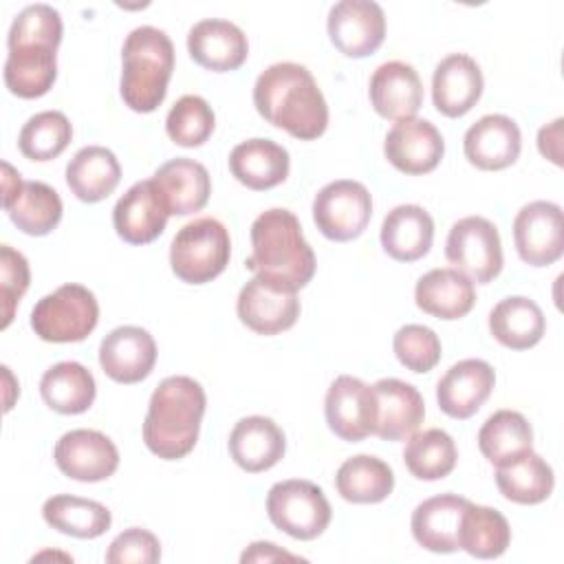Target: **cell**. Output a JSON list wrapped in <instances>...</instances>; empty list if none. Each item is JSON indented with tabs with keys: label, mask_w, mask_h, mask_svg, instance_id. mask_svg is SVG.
<instances>
[{
	"label": "cell",
	"mask_w": 564,
	"mask_h": 564,
	"mask_svg": "<svg viewBox=\"0 0 564 564\" xmlns=\"http://www.w3.org/2000/svg\"><path fill=\"white\" fill-rule=\"evenodd\" d=\"M253 106L271 126L302 141L322 137L328 126V106L315 77L295 62L271 64L258 75Z\"/></svg>",
	"instance_id": "1"
},
{
	"label": "cell",
	"mask_w": 564,
	"mask_h": 564,
	"mask_svg": "<svg viewBox=\"0 0 564 564\" xmlns=\"http://www.w3.org/2000/svg\"><path fill=\"white\" fill-rule=\"evenodd\" d=\"M245 267L258 278L295 293L313 280L315 253L304 240L293 212L273 207L251 223V256Z\"/></svg>",
	"instance_id": "2"
},
{
	"label": "cell",
	"mask_w": 564,
	"mask_h": 564,
	"mask_svg": "<svg viewBox=\"0 0 564 564\" xmlns=\"http://www.w3.org/2000/svg\"><path fill=\"white\" fill-rule=\"evenodd\" d=\"M205 405L207 397L196 379L185 375L165 377L148 403L143 421L145 447L163 460L187 456L198 441Z\"/></svg>",
	"instance_id": "3"
},
{
	"label": "cell",
	"mask_w": 564,
	"mask_h": 564,
	"mask_svg": "<svg viewBox=\"0 0 564 564\" xmlns=\"http://www.w3.org/2000/svg\"><path fill=\"white\" fill-rule=\"evenodd\" d=\"M121 99L134 112L156 110L174 70V44L156 26L132 29L121 46Z\"/></svg>",
	"instance_id": "4"
},
{
	"label": "cell",
	"mask_w": 564,
	"mask_h": 564,
	"mask_svg": "<svg viewBox=\"0 0 564 564\" xmlns=\"http://www.w3.org/2000/svg\"><path fill=\"white\" fill-rule=\"evenodd\" d=\"M229 231L212 216L183 225L170 245V267L187 284H205L218 278L229 264Z\"/></svg>",
	"instance_id": "5"
},
{
	"label": "cell",
	"mask_w": 564,
	"mask_h": 564,
	"mask_svg": "<svg viewBox=\"0 0 564 564\" xmlns=\"http://www.w3.org/2000/svg\"><path fill=\"white\" fill-rule=\"evenodd\" d=\"M99 322V304L84 284H62L37 300L31 311V328L44 341L70 344L86 339Z\"/></svg>",
	"instance_id": "6"
},
{
	"label": "cell",
	"mask_w": 564,
	"mask_h": 564,
	"mask_svg": "<svg viewBox=\"0 0 564 564\" xmlns=\"http://www.w3.org/2000/svg\"><path fill=\"white\" fill-rule=\"evenodd\" d=\"M267 513L273 527L295 540H315L330 524V502L322 487L291 478L275 482L267 494Z\"/></svg>",
	"instance_id": "7"
},
{
	"label": "cell",
	"mask_w": 564,
	"mask_h": 564,
	"mask_svg": "<svg viewBox=\"0 0 564 564\" xmlns=\"http://www.w3.org/2000/svg\"><path fill=\"white\" fill-rule=\"evenodd\" d=\"M445 258L471 282L489 284L502 271V245L496 225L482 216L456 220L445 240Z\"/></svg>",
	"instance_id": "8"
},
{
	"label": "cell",
	"mask_w": 564,
	"mask_h": 564,
	"mask_svg": "<svg viewBox=\"0 0 564 564\" xmlns=\"http://www.w3.org/2000/svg\"><path fill=\"white\" fill-rule=\"evenodd\" d=\"M370 216L372 196L359 181H333L313 198V220L317 229L335 242H348L361 236Z\"/></svg>",
	"instance_id": "9"
},
{
	"label": "cell",
	"mask_w": 564,
	"mask_h": 564,
	"mask_svg": "<svg viewBox=\"0 0 564 564\" xmlns=\"http://www.w3.org/2000/svg\"><path fill=\"white\" fill-rule=\"evenodd\" d=\"M2 205L11 223L29 236H46L62 220L59 194L42 181H22L9 163H2Z\"/></svg>",
	"instance_id": "10"
},
{
	"label": "cell",
	"mask_w": 564,
	"mask_h": 564,
	"mask_svg": "<svg viewBox=\"0 0 564 564\" xmlns=\"http://www.w3.org/2000/svg\"><path fill=\"white\" fill-rule=\"evenodd\" d=\"M513 242L522 262L546 267L564 253L562 207L551 200H533L524 205L513 220Z\"/></svg>",
	"instance_id": "11"
},
{
	"label": "cell",
	"mask_w": 564,
	"mask_h": 564,
	"mask_svg": "<svg viewBox=\"0 0 564 564\" xmlns=\"http://www.w3.org/2000/svg\"><path fill=\"white\" fill-rule=\"evenodd\" d=\"M324 414L328 427L348 443H359L375 434L377 397L372 386L357 377L339 375L324 399Z\"/></svg>",
	"instance_id": "12"
},
{
	"label": "cell",
	"mask_w": 564,
	"mask_h": 564,
	"mask_svg": "<svg viewBox=\"0 0 564 564\" xmlns=\"http://www.w3.org/2000/svg\"><path fill=\"white\" fill-rule=\"evenodd\" d=\"M326 29L341 55L368 57L386 37V13L372 0H341L330 7Z\"/></svg>",
	"instance_id": "13"
},
{
	"label": "cell",
	"mask_w": 564,
	"mask_h": 564,
	"mask_svg": "<svg viewBox=\"0 0 564 564\" xmlns=\"http://www.w3.org/2000/svg\"><path fill=\"white\" fill-rule=\"evenodd\" d=\"M57 469L79 482H99L119 467L117 445L97 430H70L59 436L53 449Z\"/></svg>",
	"instance_id": "14"
},
{
	"label": "cell",
	"mask_w": 564,
	"mask_h": 564,
	"mask_svg": "<svg viewBox=\"0 0 564 564\" xmlns=\"http://www.w3.org/2000/svg\"><path fill=\"white\" fill-rule=\"evenodd\" d=\"M236 313L249 330L258 335H278L297 322L300 300L295 291L280 289L256 275L240 289Z\"/></svg>",
	"instance_id": "15"
},
{
	"label": "cell",
	"mask_w": 564,
	"mask_h": 564,
	"mask_svg": "<svg viewBox=\"0 0 564 564\" xmlns=\"http://www.w3.org/2000/svg\"><path fill=\"white\" fill-rule=\"evenodd\" d=\"M445 152V141L436 126L427 119H401L397 121L383 141L386 159L403 174L432 172Z\"/></svg>",
	"instance_id": "16"
},
{
	"label": "cell",
	"mask_w": 564,
	"mask_h": 564,
	"mask_svg": "<svg viewBox=\"0 0 564 564\" xmlns=\"http://www.w3.org/2000/svg\"><path fill=\"white\" fill-rule=\"evenodd\" d=\"M154 364V337L141 326H117L99 344V366L117 383H139Z\"/></svg>",
	"instance_id": "17"
},
{
	"label": "cell",
	"mask_w": 564,
	"mask_h": 564,
	"mask_svg": "<svg viewBox=\"0 0 564 564\" xmlns=\"http://www.w3.org/2000/svg\"><path fill=\"white\" fill-rule=\"evenodd\" d=\"M167 218L170 212L152 178L134 183L112 209L115 231L130 245H148L156 240L163 234Z\"/></svg>",
	"instance_id": "18"
},
{
	"label": "cell",
	"mask_w": 564,
	"mask_h": 564,
	"mask_svg": "<svg viewBox=\"0 0 564 564\" xmlns=\"http://www.w3.org/2000/svg\"><path fill=\"white\" fill-rule=\"evenodd\" d=\"M520 150V128L507 115H485L463 137L465 159L478 170H505L518 161Z\"/></svg>",
	"instance_id": "19"
},
{
	"label": "cell",
	"mask_w": 564,
	"mask_h": 564,
	"mask_svg": "<svg viewBox=\"0 0 564 564\" xmlns=\"http://www.w3.org/2000/svg\"><path fill=\"white\" fill-rule=\"evenodd\" d=\"M187 51L198 66L214 73H227L245 64L249 42L238 24L220 18H207L189 29Z\"/></svg>",
	"instance_id": "20"
},
{
	"label": "cell",
	"mask_w": 564,
	"mask_h": 564,
	"mask_svg": "<svg viewBox=\"0 0 564 564\" xmlns=\"http://www.w3.org/2000/svg\"><path fill=\"white\" fill-rule=\"evenodd\" d=\"M496 386L494 368L482 359H463L454 364L436 383L438 408L452 419L474 416L489 399Z\"/></svg>",
	"instance_id": "21"
},
{
	"label": "cell",
	"mask_w": 564,
	"mask_h": 564,
	"mask_svg": "<svg viewBox=\"0 0 564 564\" xmlns=\"http://www.w3.org/2000/svg\"><path fill=\"white\" fill-rule=\"evenodd\" d=\"M482 70L474 57L452 53L443 57L432 75V101L445 117L467 115L482 95Z\"/></svg>",
	"instance_id": "22"
},
{
	"label": "cell",
	"mask_w": 564,
	"mask_h": 564,
	"mask_svg": "<svg viewBox=\"0 0 564 564\" xmlns=\"http://www.w3.org/2000/svg\"><path fill=\"white\" fill-rule=\"evenodd\" d=\"M368 97L383 119H412L423 104V84L412 64L390 59L375 68Z\"/></svg>",
	"instance_id": "23"
},
{
	"label": "cell",
	"mask_w": 564,
	"mask_h": 564,
	"mask_svg": "<svg viewBox=\"0 0 564 564\" xmlns=\"http://www.w3.org/2000/svg\"><path fill=\"white\" fill-rule=\"evenodd\" d=\"M377 425L375 434L383 441L410 438L425 419V403L421 392L401 379H379L375 386Z\"/></svg>",
	"instance_id": "24"
},
{
	"label": "cell",
	"mask_w": 564,
	"mask_h": 564,
	"mask_svg": "<svg viewBox=\"0 0 564 564\" xmlns=\"http://www.w3.org/2000/svg\"><path fill=\"white\" fill-rule=\"evenodd\" d=\"M229 454L234 463L249 471L260 474L278 465L286 449V438L280 425L269 416H245L229 434Z\"/></svg>",
	"instance_id": "25"
},
{
	"label": "cell",
	"mask_w": 564,
	"mask_h": 564,
	"mask_svg": "<svg viewBox=\"0 0 564 564\" xmlns=\"http://www.w3.org/2000/svg\"><path fill=\"white\" fill-rule=\"evenodd\" d=\"M170 216H187L200 212L212 194L209 172L203 163L176 156L163 163L152 176Z\"/></svg>",
	"instance_id": "26"
},
{
	"label": "cell",
	"mask_w": 564,
	"mask_h": 564,
	"mask_svg": "<svg viewBox=\"0 0 564 564\" xmlns=\"http://www.w3.org/2000/svg\"><path fill=\"white\" fill-rule=\"evenodd\" d=\"M416 306L438 319L465 317L476 304L474 282L454 267L423 273L414 286Z\"/></svg>",
	"instance_id": "27"
},
{
	"label": "cell",
	"mask_w": 564,
	"mask_h": 564,
	"mask_svg": "<svg viewBox=\"0 0 564 564\" xmlns=\"http://www.w3.org/2000/svg\"><path fill=\"white\" fill-rule=\"evenodd\" d=\"M467 502L456 494H441L419 502L410 520L414 540L432 553L458 551V529Z\"/></svg>",
	"instance_id": "28"
},
{
	"label": "cell",
	"mask_w": 564,
	"mask_h": 564,
	"mask_svg": "<svg viewBox=\"0 0 564 564\" xmlns=\"http://www.w3.org/2000/svg\"><path fill=\"white\" fill-rule=\"evenodd\" d=\"M291 159L286 148L271 139H247L229 154L231 176L249 189L262 192L286 181Z\"/></svg>",
	"instance_id": "29"
},
{
	"label": "cell",
	"mask_w": 564,
	"mask_h": 564,
	"mask_svg": "<svg viewBox=\"0 0 564 564\" xmlns=\"http://www.w3.org/2000/svg\"><path fill=\"white\" fill-rule=\"evenodd\" d=\"M379 240L392 260H421L432 247L434 220L421 205H397L386 214Z\"/></svg>",
	"instance_id": "30"
},
{
	"label": "cell",
	"mask_w": 564,
	"mask_h": 564,
	"mask_svg": "<svg viewBox=\"0 0 564 564\" xmlns=\"http://www.w3.org/2000/svg\"><path fill=\"white\" fill-rule=\"evenodd\" d=\"M57 77V48L46 44H22L7 53L4 84L22 97L35 99L46 95Z\"/></svg>",
	"instance_id": "31"
},
{
	"label": "cell",
	"mask_w": 564,
	"mask_h": 564,
	"mask_svg": "<svg viewBox=\"0 0 564 564\" xmlns=\"http://www.w3.org/2000/svg\"><path fill=\"white\" fill-rule=\"evenodd\" d=\"M121 181V165L112 150L104 145H86L75 152L66 165V183L84 203H99Z\"/></svg>",
	"instance_id": "32"
},
{
	"label": "cell",
	"mask_w": 564,
	"mask_h": 564,
	"mask_svg": "<svg viewBox=\"0 0 564 564\" xmlns=\"http://www.w3.org/2000/svg\"><path fill=\"white\" fill-rule=\"evenodd\" d=\"M544 328L542 308L524 295H509L489 313V333L511 350L533 348L544 337Z\"/></svg>",
	"instance_id": "33"
},
{
	"label": "cell",
	"mask_w": 564,
	"mask_h": 564,
	"mask_svg": "<svg viewBox=\"0 0 564 564\" xmlns=\"http://www.w3.org/2000/svg\"><path fill=\"white\" fill-rule=\"evenodd\" d=\"M478 449L491 465H509L533 452L531 423L516 410H498L478 430Z\"/></svg>",
	"instance_id": "34"
},
{
	"label": "cell",
	"mask_w": 564,
	"mask_h": 564,
	"mask_svg": "<svg viewBox=\"0 0 564 564\" xmlns=\"http://www.w3.org/2000/svg\"><path fill=\"white\" fill-rule=\"evenodd\" d=\"M40 394L59 414H82L93 405L97 386L93 372L79 361H59L42 375Z\"/></svg>",
	"instance_id": "35"
},
{
	"label": "cell",
	"mask_w": 564,
	"mask_h": 564,
	"mask_svg": "<svg viewBox=\"0 0 564 564\" xmlns=\"http://www.w3.org/2000/svg\"><path fill=\"white\" fill-rule=\"evenodd\" d=\"M337 494L355 505H375L386 500L394 489L392 467L370 454L346 458L335 474Z\"/></svg>",
	"instance_id": "36"
},
{
	"label": "cell",
	"mask_w": 564,
	"mask_h": 564,
	"mask_svg": "<svg viewBox=\"0 0 564 564\" xmlns=\"http://www.w3.org/2000/svg\"><path fill=\"white\" fill-rule=\"evenodd\" d=\"M42 516L55 531L82 540L104 535L112 522L110 511L101 502L70 494L51 496L42 507Z\"/></svg>",
	"instance_id": "37"
},
{
	"label": "cell",
	"mask_w": 564,
	"mask_h": 564,
	"mask_svg": "<svg viewBox=\"0 0 564 564\" xmlns=\"http://www.w3.org/2000/svg\"><path fill=\"white\" fill-rule=\"evenodd\" d=\"M509 542L511 527L498 509L467 502L458 529V549L478 560H494L507 551Z\"/></svg>",
	"instance_id": "38"
},
{
	"label": "cell",
	"mask_w": 564,
	"mask_h": 564,
	"mask_svg": "<svg viewBox=\"0 0 564 564\" xmlns=\"http://www.w3.org/2000/svg\"><path fill=\"white\" fill-rule=\"evenodd\" d=\"M496 485L500 494L518 505H540L544 502L555 485L551 465L535 452L502 465L496 469Z\"/></svg>",
	"instance_id": "39"
},
{
	"label": "cell",
	"mask_w": 564,
	"mask_h": 564,
	"mask_svg": "<svg viewBox=\"0 0 564 564\" xmlns=\"http://www.w3.org/2000/svg\"><path fill=\"white\" fill-rule=\"evenodd\" d=\"M456 458L454 438L438 427L412 434L403 449V463L419 480H441L449 476L456 467Z\"/></svg>",
	"instance_id": "40"
},
{
	"label": "cell",
	"mask_w": 564,
	"mask_h": 564,
	"mask_svg": "<svg viewBox=\"0 0 564 564\" xmlns=\"http://www.w3.org/2000/svg\"><path fill=\"white\" fill-rule=\"evenodd\" d=\"M73 139V126L59 110H44L26 119L20 130L18 148L31 161H51L59 156Z\"/></svg>",
	"instance_id": "41"
},
{
	"label": "cell",
	"mask_w": 564,
	"mask_h": 564,
	"mask_svg": "<svg viewBox=\"0 0 564 564\" xmlns=\"http://www.w3.org/2000/svg\"><path fill=\"white\" fill-rule=\"evenodd\" d=\"M216 126L212 106L200 95H183L165 117L167 137L183 148L203 145Z\"/></svg>",
	"instance_id": "42"
},
{
	"label": "cell",
	"mask_w": 564,
	"mask_h": 564,
	"mask_svg": "<svg viewBox=\"0 0 564 564\" xmlns=\"http://www.w3.org/2000/svg\"><path fill=\"white\" fill-rule=\"evenodd\" d=\"M62 15L51 4L37 2L24 7L11 22L7 35V48L22 46V44H46L59 46L62 42Z\"/></svg>",
	"instance_id": "43"
},
{
	"label": "cell",
	"mask_w": 564,
	"mask_h": 564,
	"mask_svg": "<svg viewBox=\"0 0 564 564\" xmlns=\"http://www.w3.org/2000/svg\"><path fill=\"white\" fill-rule=\"evenodd\" d=\"M392 348L401 366L412 372H430L441 361V339L423 324H405L392 337Z\"/></svg>",
	"instance_id": "44"
},
{
	"label": "cell",
	"mask_w": 564,
	"mask_h": 564,
	"mask_svg": "<svg viewBox=\"0 0 564 564\" xmlns=\"http://www.w3.org/2000/svg\"><path fill=\"white\" fill-rule=\"evenodd\" d=\"M31 282V271L26 258L15 251L11 245H0V304H2V324L7 328L13 319V313L26 293Z\"/></svg>",
	"instance_id": "45"
},
{
	"label": "cell",
	"mask_w": 564,
	"mask_h": 564,
	"mask_svg": "<svg viewBox=\"0 0 564 564\" xmlns=\"http://www.w3.org/2000/svg\"><path fill=\"white\" fill-rule=\"evenodd\" d=\"M159 560H161L159 538L148 529H139V527H132L119 533L106 551L108 564H154Z\"/></svg>",
	"instance_id": "46"
},
{
	"label": "cell",
	"mask_w": 564,
	"mask_h": 564,
	"mask_svg": "<svg viewBox=\"0 0 564 564\" xmlns=\"http://www.w3.org/2000/svg\"><path fill=\"white\" fill-rule=\"evenodd\" d=\"M562 117H557L553 123L542 126L538 132V148L542 156L553 161L555 165H562V152H560V139H562Z\"/></svg>",
	"instance_id": "47"
},
{
	"label": "cell",
	"mask_w": 564,
	"mask_h": 564,
	"mask_svg": "<svg viewBox=\"0 0 564 564\" xmlns=\"http://www.w3.org/2000/svg\"><path fill=\"white\" fill-rule=\"evenodd\" d=\"M273 560H300L297 555L293 553H286L284 549H280L278 544L273 542H253L249 544V549L240 555V562H273Z\"/></svg>",
	"instance_id": "48"
}]
</instances>
